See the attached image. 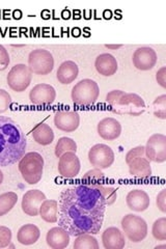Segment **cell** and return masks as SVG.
I'll return each mask as SVG.
<instances>
[{"label": "cell", "instance_id": "6da1fadb", "mask_svg": "<svg viewBox=\"0 0 166 249\" xmlns=\"http://www.w3.org/2000/svg\"><path fill=\"white\" fill-rule=\"evenodd\" d=\"M104 196L97 185H77L61 191L58 200V227L70 236L99 233L106 212Z\"/></svg>", "mask_w": 166, "mask_h": 249}, {"label": "cell", "instance_id": "7a4b0ae2", "mask_svg": "<svg viewBox=\"0 0 166 249\" xmlns=\"http://www.w3.org/2000/svg\"><path fill=\"white\" fill-rule=\"evenodd\" d=\"M26 146V136L19 124L11 118L0 116V167L20 161Z\"/></svg>", "mask_w": 166, "mask_h": 249}, {"label": "cell", "instance_id": "3957f363", "mask_svg": "<svg viewBox=\"0 0 166 249\" xmlns=\"http://www.w3.org/2000/svg\"><path fill=\"white\" fill-rule=\"evenodd\" d=\"M106 102L110 106V110L116 114H128L139 116L146 111V102L137 93L125 92L114 89L109 91L106 96Z\"/></svg>", "mask_w": 166, "mask_h": 249}, {"label": "cell", "instance_id": "277c9868", "mask_svg": "<svg viewBox=\"0 0 166 249\" xmlns=\"http://www.w3.org/2000/svg\"><path fill=\"white\" fill-rule=\"evenodd\" d=\"M19 170L23 180L29 185H36L42 180L44 158L37 152L25 153L19 161Z\"/></svg>", "mask_w": 166, "mask_h": 249}, {"label": "cell", "instance_id": "5b68a950", "mask_svg": "<svg viewBox=\"0 0 166 249\" xmlns=\"http://www.w3.org/2000/svg\"><path fill=\"white\" fill-rule=\"evenodd\" d=\"M100 95L99 85L92 79H83L75 84L71 97L78 106H92L97 102Z\"/></svg>", "mask_w": 166, "mask_h": 249}, {"label": "cell", "instance_id": "8992f818", "mask_svg": "<svg viewBox=\"0 0 166 249\" xmlns=\"http://www.w3.org/2000/svg\"><path fill=\"white\" fill-rule=\"evenodd\" d=\"M122 228L127 238L133 243H138L144 241L148 236V224L144 218L128 214L122 219Z\"/></svg>", "mask_w": 166, "mask_h": 249}, {"label": "cell", "instance_id": "52a82bcc", "mask_svg": "<svg viewBox=\"0 0 166 249\" xmlns=\"http://www.w3.org/2000/svg\"><path fill=\"white\" fill-rule=\"evenodd\" d=\"M28 68L33 74L46 76L53 71L54 58L50 51L45 49L33 50L28 55Z\"/></svg>", "mask_w": 166, "mask_h": 249}, {"label": "cell", "instance_id": "ba28073f", "mask_svg": "<svg viewBox=\"0 0 166 249\" xmlns=\"http://www.w3.org/2000/svg\"><path fill=\"white\" fill-rule=\"evenodd\" d=\"M31 79H33V73L28 66L23 64L15 65L6 77L9 87L17 92L24 91L30 85Z\"/></svg>", "mask_w": 166, "mask_h": 249}, {"label": "cell", "instance_id": "9c48e42d", "mask_svg": "<svg viewBox=\"0 0 166 249\" xmlns=\"http://www.w3.org/2000/svg\"><path fill=\"white\" fill-rule=\"evenodd\" d=\"M89 160L94 168L106 169L113 164L114 152L107 144H94L89 151Z\"/></svg>", "mask_w": 166, "mask_h": 249}, {"label": "cell", "instance_id": "30bf717a", "mask_svg": "<svg viewBox=\"0 0 166 249\" xmlns=\"http://www.w3.org/2000/svg\"><path fill=\"white\" fill-rule=\"evenodd\" d=\"M145 155L148 161L164 163L166 161V136L156 133L148 139L145 146Z\"/></svg>", "mask_w": 166, "mask_h": 249}, {"label": "cell", "instance_id": "8fae6325", "mask_svg": "<svg viewBox=\"0 0 166 249\" xmlns=\"http://www.w3.org/2000/svg\"><path fill=\"white\" fill-rule=\"evenodd\" d=\"M56 98V91L50 84H37L29 92L30 102L36 106L51 105Z\"/></svg>", "mask_w": 166, "mask_h": 249}, {"label": "cell", "instance_id": "7c38bea8", "mask_svg": "<svg viewBox=\"0 0 166 249\" xmlns=\"http://www.w3.org/2000/svg\"><path fill=\"white\" fill-rule=\"evenodd\" d=\"M157 53L151 47H140L133 53V65L139 71H149L157 64Z\"/></svg>", "mask_w": 166, "mask_h": 249}, {"label": "cell", "instance_id": "4fadbf2b", "mask_svg": "<svg viewBox=\"0 0 166 249\" xmlns=\"http://www.w3.org/2000/svg\"><path fill=\"white\" fill-rule=\"evenodd\" d=\"M81 164L78 156L74 152L61 155L58 160V173L62 178H73L79 175Z\"/></svg>", "mask_w": 166, "mask_h": 249}, {"label": "cell", "instance_id": "5bb4252c", "mask_svg": "<svg viewBox=\"0 0 166 249\" xmlns=\"http://www.w3.org/2000/svg\"><path fill=\"white\" fill-rule=\"evenodd\" d=\"M46 199V196L43 191L38 189H33L27 191L22 197L21 208L22 211L26 215L35 217L38 215L39 207H41L42 202Z\"/></svg>", "mask_w": 166, "mask_h": 249}, {"label": "cell", "instance_id": "9a60e30c", "mask_svg": "<svg viewBox=\"0 0 166 249\" xmlns=\"http://www.w3.org/2000/svg\"><path fill=\"white\" fill-rule=\"evenodd\" d=\"M54 124L58 130L71 133L78 129L80 124V116L76 111L60 110L54 115Z\"/></svg>", "mask_w": 166, "mask_h": 249}, {"label": "cell", "instance_id": "2e32d148", "mask_svg": "<svg viewBox=\"0 0 166 249\" xmlns=\"http://www.w3.org/2000/svg\"><path fill=\"white\" fill-rule=\"evenodd\" d=\"M97 131L101 138L111 142L121 136L122 124L116 119L105 118L99 122Z\"/></svg>", "mask_w": 166, "mask_h": 249}, {"label": "cell", "instance_id": "e0dca14e", "mask_svg": "<svg viewBox=\"0 0 166 249\" xmlns=\"http://www.w3.org/2000/svg\"><path fill=\"white\" fill-rule=\"evenodd\" d=\"M126 202L128 208L134 212H144L148 209L151 199L148 194L145 190L135 189L131 190L127 196H126Z\"/></svg>", "mask_w": 166, "mask_h": 249}, {"label": "cell", "instance_id": "ac0fdd59", "mask_svg": "<svg viewBox=\"0 0 166 249\" xmlns=\"http://www.w3.org/2000/svg\"><path fill=\"white\" fill-rule=\"evenodd\" d=\"M70 233L60 227H55L48 231L46 235V242L52 249H65L70 244Z\"/></svg>", "mask_w": 166, "mask_h": 249}, {"label": "cell", "instance_id": "d6986e66", "mask_svg": "<svg viewBox=\"0 0 166 249\" xmlns=\"http://www.w3.org/2000/svg\"><path fill=\"white\" fill-rule=\"evenodd\" d=\"M102 243L105 249H123L126 245L124 232L115 227L108 228L102 233Z\"/></svg>", "mask_w": 166, "mask_h": 249}, {"label": "cell", "instance_id": "ffe728a7", "mask_svg": "<svg viewBox=\"0 0 166 249\" xmlns=\"http://www.w3.org/2000/svg\"><path fill=\"white\" fill-rule=\"evenodd\" d=\"M94 68H96L97 72L105 77L113 76L117 69L118 65L116 58L110 53H102L99 56H97L96 60H94Z\"/></svg>", "mask_w": 166, "mask_h": 249}, {"label": "cell", "instance_id": "44dd1931", "mask_svg": "<svg viewBox=\"0 0 166 249\" xmlns=\"http://www.w3.org/2000/svg\"><path fill=\"white\" fill-rule=\"evenodd\" d=\"M79 74V68L76 62L72 60L64 61L58 67L56 78L59 83L61 84H70L75 81Z\"/></svg>", "mask_w": 166, "mask_h": 249}, {"label": "cell", "instance_id": "7402d4cb", "mask_svg": "<svg viewBox=\"0 0 166 249\" xmlns=\"http://www.w3.org/2000/svg\"><path fill=\"white\" fill-rule=\"evenodd\" d=\"M151 161L146 157H139L129 163V173L132 177L137 178H148L152 176Z\"/></svg>", "mask_w": 166, "mask_h": 249}, {"label": "cell", "instance_id": "603a6c76", "mask_svg": "<svg viewBox=\"0 0 166 249\" xmlns=\"http://www.w3.org/2000/svg\"><path fill=\"white\" fill-rule=\"evenodd\" d=\"M41 231L36 224L28 223L23 225L18 231L17 240L22 245H33L39 239Z\"/></svg>", "mask_w": 166, "mask_h": 249}, {"label": "cell", "instance_id": "cb8c5ba5", "mask_svg": "<svg viewBox=\"0 0 166 249\" xmlns=\"http://www.w3.org/2000/svg\"><path fill=\"white\" fill-rule=\"evenodd\" d=\"M33 137L35 142L41 145H49L54 140V132L52 128L46 123H39L34 128Z\"/></svg>", "mask_w": 166, "mask_h": 249}, {"label": "cell", "instance_id": "d4e9b609", "mask_svg": "<svg viewBox=\"0 0 166 249\" xmlns=\"http://www.w3.org/2000/svg\"><path fill=\"white\" fill-rule=\"evenodd\" d=\"M38 215L48 223H55L58 220V201L55 199H45L39 207Z\"/></svg>", "mask_w": 166, "mask_h": 249}, {"label": "cell", "instance_id": "484cf974", "mask_svg": "<svg viewBox=\"0 0 166 249\" xmlns=\"http://www.w3.org/2000/svg\"><path fill=\"white\" fill-rule=\"evenodd\" d=\"M18 201V196L15 192H5L0 196V217L11 212Z\"/></svg>", "mask_w": 166, "mask_h": 249}, {"label": "cell", "instance_id": "4316f807", "mask_svg": "<svg viewBox=\"0 0 166 249\" xmlns=\"http://www.w3.org/2000/svg\"><path fill=\"white\" fill-rule=\"evenodd\" d=\"M73 247L74 249H99V243L92 233L86 232L76 237Z\"/></svg>", "mask_w": 166, "mask_h": 249}, {"label": "cell", "instance_id": "83f0119b", "mask_svg": "<svg viewBox=\"0 0 166 249\" xmlns=\"http://www.w3.org/2000/svg\"><path fill=\"white\" fill-rule=\"evenodd\" d=\"M55 156L57 158H59L61 155H64L65 153L68 152H77V143L75 142V140L70 137H61L58 139V142L55 145Z\"/></svg>", "mask_w": 166, "mask_h": 249}, {"label": "cell", "instance_id": "f1b7e54d", "mask_svg": "<svg viewBox=\"0 0 166 249\" xmlns=\"http://www.w3.org/2000/svg\"><path fill=\"white\" fill-rule=\"evenodd\" d=\"M105 180V175L102 173V170L99 168H93L89 170L83 178L82 181H84V184L88 185H101Z\"/></svg>", "mask_w": 166, "mask_h": 249}, {"label": "cell", "instance_id": "f546056e", "mask_svg": "<svg viewBox=\"0 0 166 249\" xmlns=\"http://www.w3.org/2000/svg\"><path fill=\"white\" fill-rule=\"evenodd\" d=\"M152 235L158 241L166 240V217L158 218L152 228Z\"/></svg>", "mask_w": 166, "mask_h": 249}, {"label": "cell", "instance_id": "4dcf8cb0", "mask_svg": "<svg viewBox=\"0 0 166 249\" xmlns=\"http://www.w3.org/2000/svg\"><path fill=\"white\" fill-rule=\"evenodd\" d=\"M153 111L156 118L166 120V95H161L154 100Z\"/></svg>", "mask_w": 166, "mask_h": 249}, {"label": "cell", "instance_id": "1f68e13d", "mask_svg": "<svg viewBox=\"0 0 166 249\" xmlns=\"http://www.w3.org/2000/svg\"><path fill=\"white\" fill-rule=\"evenodd\" d=\"M97 187L103 194V196H104L106 206H112L117 198L116 189L110 186H103V184L97 185Z\"/></svg>", "mask_w": 166, "mask_h": 249}, {"label": "cell", "instance_id": "d6a6232c", "mask_svg": "<svg viewBox=\"0 0 166 249\" xmlns=\"http://www.w3.org/2000/svg\"><path fill=\"white\" fill-rule=\"evenodd\" d=\"M12 231L7 227L0 225V248H5L10 246L12 242Z\"/></svg>", "mask_w": 166, "mask_h": 249}, {"label": "cell", "instance_id": "836d02e7", "mask_svg": "<svg viewBox=\"0 0 166 249\" xmlns=\"http://www.w3.org/2000/svg\"><path fill=\"white\" fill-rule=\"evenodd\" d=\"M12 104V97L5 89H0V114L7 111Z\"/></svg>", "mask_w": 166, "mask_h": 249}, {"label": "cell", "instance_id": "e575fe53", "mask_svg": "<svg viewBox=\"0 0 166 249\" xmlns=\"http://www.w3.org/2000/svg\"><path fill=\"white\" fill-rule=\"evenodd\" d=\"M139 157H146L144 145L133 147V149H131L127 154H126V163L129 164L132 160L139 158Z\"/></svg>", "mask_w": 166, "mask_h": 249}, {"label": "cell", "instance_id": "d590c367", "mask_svg": "<svg viewBox=\"0 0 166 249\" xmlns=\"http://www.w3.org/2000/svg\"><path fill=\"white\" fill-rule=\"evenodd\" d=\"M10 54L5 49V47L0 45V71H4V70L10 65Z\"/></svg>", "mask_w": 166, "mask_h": 249}, {"label": "cell", "instance_id": "8d00e7d4", "mask_svg": "<svg viewBox=\"0 0 166 249\" xmlns=\"http://www.w3.org/2000/svg\"><path fill=\"white\" fill-rule=\"evenodd\" d=\"M156 205L162 213H166V189H162L158 193L156 198Z\"/></svg>", "mask_w": 166, "mask_h": 249}, {"label": "cell", "instance_id": "74e56055", "mask_svg": "<svg viewBox=\"0 0 166 249\" xmlns=\"http://www.w3.org/2000/svg\"><path fill=\"white\" fill-rule=\"evenodd\" d=\"M156 80L160 87L166 89V67H162L160 70H158L156 74Z\"/></svg>", "mask_w": 166, "mask_h": 249}, {"label": "cell", "instance_id": "f35d334b", "mask_svg": "<svg viewBox=\"0 0 166 249\" xmlns=\"http://www.w3.org/2000/svg\"><path fill=\"white\" fill-rule=\"evenodd\" d=\"M105 47H106V48H108V49H113V50H116V49H120V48H122L123 45H121V44H118V45H110V44H106V45H105Z\"/></svg>", "mask_w": 166, "mask_h": 249}, {"label": "cell", "instance_id": "ab89813d", "mask_svg": "<svg viewBox=\"0 0 166 249\" xmlns=\"http://www.w3.org/2000/svg\"><path fill=\"white\" fill-rule=\"evenodd\" d=\"M2 182H3V173L0 170V185L2 184Z\"/></svg>", "mask_w": 166, "mask_h": 249}, {"label": "cell", "instance_id": "60d3db41", "mask_svg": "<svg viewBox=\"0 0 166 249\" xmlns=\"http://www.w3.org/2000/svg\"><path fill=\"white\" fill-rule=\"evenodd\" d=\"M159 248H165V249H166V246L163 245V246H156V247H155V249H159Z\"/></svg>", "mask_w": 166, "mask_h": 249}]
</instances>
